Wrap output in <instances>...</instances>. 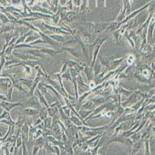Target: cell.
I'll use <instances>...</instances> for the list:
<instances>
[{
	"mask_svg": "<svg viewBox=\"0 0 155 155\" xmlns=\"http://www.w3.org/2000/svg\"><path fill=\"white\" fill-rule=\"evenodd\" d=\"M96 107L94 105V103L91 101H84L80 107L79 109H83V110H90V109H94Z\"/></svg>",
	"mask_w": 155,
	"mask_h": 155,
	"instance_id": "26",
	"label": "cell"
},
{
	"mask_svg": "<svg viewBox=\"0 0 155 155\" xmlns=\"http://www.w3.org/2000/svg\"><path fill=\"white\" fill-rule=\"evenodd\" d=\"M44 148L46 149V151H47L48 153H53V154H55V149H54L53 145H52L51 143H49L47 140H46L45 144H44Z\"/></svg>",
	"mask_w": 155,
	"mask_h": 155,
	"instance_id": "39",
	"label": "cell"
},
{
	"mask_svg": "<svg viewBox=\"0 0 155 155\" xmlns=\"http://www.w3.org/2000/svg\"><path fill=\"white\" fill-rule=\"evenodd\" d=\"M140 90H135V91H133L131 94V96L130 97H128L126 98V101H121V103H120V105L123 107V108H127V107H131V106H132L133 104H135L137 101H138V97L140 96Z\"/></svg>",
	"mask_w": 155,
	"mask_h": 155,
	"instance_id": "5",
	"label": "cell"
},
{
	"mask_svg": "<svg viewBox=\"0 0 155 155\" xmlns=\"http://www.w3.org/2000/svg\"><path fill=\"white\" fill-rule=\"evenodd\" d=\"M46 140L49 143H51L52 145H58L59 146V143H60V140L56 139L53 135H48L46 137Z\"/></svg>",
	"mask_w": 155,
	"mask_h": 155,
	"instance_id": "37",
	"label": "cell"
},
{
	"mask_svg": "<svg viewBox=\"0 0 155 155\" xmlns=\"http://www.w3.org/2000/svg\"><path fill=\"white\" fill-rule=\"evenodd\" d=\"M42 26H43L45 29H46V30L47 31H48L49 33H51V34H57V35H64V36H68V35H71L69 32H68V31H66V30H64L63 29H61V27H60V26H52V25H50V24H48V23H46L45 21L42 23ZM50 35V34H49ZM72 36V35H71Z\"/></svg>",
	"mask_w": 155,
	"mask_h": 155,
	"instance_id": "3",
	"label": "cell"
},
{
	"mask_svg": "<svg viewBox=\"0 0 155 155\" xmlns=\"http://www.w3.org/2000/svg\"><path fill=\"white\" fill-rule=\"evenodd\" d=\"M41 122H42V120H41V119H39V118H37V120L34 121V123H33V125H34V126H37V125H38V124H40Z\"/></svg>",
	"mask_w": 155,
	"mask_h": 155,
	"instance_id": "59",
	"label": "cell"
},
{
	"mask_svg": "<svg viewBox=\"0 0 155 155\" xmlns=\"http://www.w3.org/2000/svg\"><path fill=\"white\" fill-rule=\"evenodd\" d=\"M140 136H142V134H140V131H139V132H134V133H132V134L130 136V139L131 140L132 143H135V142H137V140H139L140 139Z\"/></svg>",
	"mask_w": 155,
	"mask_h": 155,
	"instance_id": "43",
	"label": "cell"
},
{
	"mask_svg": "<svg viewBox=\"0 0 155 155\" xmlns=\"http://www.w3.org/2000/svg\"><path fill=\"white\" fill-rule=\"evenodd\" d=\"M45 142H46V138L43 137V136H40V137H38V138H37V139L34 140V143L37 144V145H38L41 150H42V148L44 147Z\"/></svg>",
	"mask_w": 155,
	"mask_h": 155,
	"instance_id": "31",
	"label": "cell"
},
{
	"mask_svg": "<svg viewBox=\"0 0 155 155\" xmlns=\"http://www.w3.org/2000/svg\"><path fill=\"white\" fill-rule=\"evenodd\" d=\"M69 120L71 121V123H73L74 125L79 126V127L81 126V125H83L81 120H80L79 117H77L76 115H73V114H70V116H69Z\"/></svg>",
	"mask_w": 155,
	"mask_h": 155,
	"instance_id": "30",
	"label": "cell"
},
{
	"mask_svg": "<svg viewBox=\"0 0 155 155\" xmlns=\"http://www.w3.org/2000/svg\"><path fill=\"white\" fill-rule=\"evenodd\" d=\"M22 149H23V151H22V154H29V151H27L26 148V143H22Z\"/></svg>",
	"mask_w": 155,
	"mask_h": 155,
	"instance_id": "54",
	"label": "cell"
},
{
	"mask_svg": "<svg viewBox=\"0 0 155 155\" xmlns=\"http://www.w3.org/2000/svg\"><path fill=\"white\" fill-rule=\"evenodd\" d=\"M155 18L154 16L151 18V21L148 25V27H147V41H149L150 39L153 40V30H154V26H155Z\"/></svg>",
	"mask_w": 155,
	"mask_h": 155,
	"instance_id": "18",
	"label": "cell"
},
{
	"mask_svg": "<svg viewBox=\"0 0 155 155\" xmlns=\"http://www.w3.org/2000/svg\"><path fill=\"white\" fill-rule=\"evenodd\" d=\"M47 111H48V116L52 118L59 112V106H57V107H48L47 109Z\"/></svg>",
	"mask_w": 155,
	"mask_h": 155,
	"instance_id": "33",
	"label": "cell"
},
{
	"mask_svg": "<svg viewBox=\"0 0 155 155\" xmlns=\"http://www.w3.org/2000/svg\"><path fill=\"white\" fill-rule=\"evenodd\" d=\"M34 94H36V96L38 98V101H39V102H40V104H41L42 107H45L46 109H48L49 107V103L47 101V100H46V98L44 97L43 93H42L38 89H36L35 90Z\"/></svg>",
	"mask_w": 155,
	"mask_h": 155,
	"instance_id": "15",
	"label": "cell"
},
{
	"mask_svg": "<svg viewBox=\"0 0 155 155\" xmlns=\"http://www.w3.org/2000/svg\"><path fill=\"white\" fill-rule=\"evenodd\" d=\"M67 2H68V0H59L60 7H65V6H66V4H67Z\"/></svg>",
	"mask_w": 155,
	"mask_h": 155,
	"instance_id": "57",
	"label": "cell"
},
{
	"mask_svg": "<svg viewBox=\"0 0 155 155\" xmlns=\"http://www.w3.org/2000/svg\"><path fill=\"white\" fill-rule=\"evenodd\" d=\"M39 150H41V149L39 148V146L34 143V144H33V151H32V153H31V154H34V155H35V154L38 153Z\"/></svg>",
	"mask_w": 155,
	"mask_h": 155,
	"instance_id": "51",
	"label": "cell"
},
{
	"mask_svg": "<svg viewBox=\"0 0 155 155\" xmlns=\"http://www.w3.org/2000/svg\"><path fill=\"white\" fill-rule=\"evenodd\" d=\"M25 1H26V6L29 7V8L32 7L34 5H36V0H25Z\"/></svg>",
	"mask_w": 155,
	"mask_h": 155,
	"instance_id": "50",
	"label": "cell"
},
{
	"mask_svg": "<svg viewBox=\"0 0 155 155\" xmlns=\"http://www.w3.org/2000/svg\"><path fill=\"white\" fill-rule=\"evenodd\" d=\"M61 79H65V80H70V81L72 80V77H71V75H70V73H69L68 68L66 70L64 73L61 74Z\"/></svg>",
	"mask_w": 155,
	"mask_h": 155,
	"instance_id": "42",
	"label": "cell"
},
{
	"mask_svg": "<svg viewBox=\"0 0 155 155\" xmlns=\"http://www.w3.org/2000/svg\"><path fill=\"white\" fill-rule=\"evenodd\" d=\"M47 1V0H36V2H44Z\"/></svg>",
	"mask_w": 155,
	"mask_h": 155,
	"instance_id": "60",
	"label": "cell"
},
{
	"mask_svg": "<svg viewBox=\"0 0 155 155\" xmlns=\"http://www.w3.org/2000/svg\"><path fill=\"white\" fill-rule=\"evenodd\" d=\"M20 136L22 137L23 142L26 143V144L29 143V125L27 124L26 122H24V124L21 127Z\"/></svg>",
	"mask_w": 155,
	"mask_h": 155,
	"instance_id": "12",
	"label": "cell"
},
{
	"mask_svg": "<svg viewBox=\"0 0 155 155\" xmlns=\"http://www.w3.org/2000/svg\"><path fill=\"white\" fill-rule=\"evenodd\" d=\"M48 116V111H47V109L45 107L42 108L40 110H39V113H38V118L42 120V121H43Z\"/></svg>",
	"mask_w": 155,
	"mask_h": 155,
	"instance_id": "38",
	"label": "cell"
},
{
	"mask_svg": "<svg viewBox=\"0 0 155 155\" xmlns=\"http://www.w3.org/2000/svg\"><path fill=\"white\" fill-rule=\"evenodd\" d=\"M25 106L26 107H29V108H34V109H37L38 110H40L42 108H43L41 106V104H40V102L38 101V98H37V96L35 94L33 96L29 97V100L26 101Z\"/></svg>",
	"mask_w": 155,
	"mask_h": 155,
	"instance_id": "7",
	"label": "cell"
},
{
	"mask_svg": "<svg viewBox=\"0 0 155 155\" xmlns=\"http://www.w3.org/2000/svg\"><path fill=\"white\" fill-rule=\"evenodd\" d=\"M25 52H26V53H29V54L34 56V57H36V58L42 59V58L45 57V55L43 53H41L40 50L39 49H37V48H29L27 50H25Z\"/></svg>",
	"mask_w": 155,
	"mask_h": 155,
	"instance_id": "25",
	"label": "cell"
},
{
	"mask_svg": "<svg viewBox=\"0 0 155 155\" xmlns=\"http://www.w3.org/2000/svg\"><path fill=\"white\" fill-rule=\"evenodd\" d=\"M144 140V146H145V151L144 154L149 155L151 154V150H150V139H143Z\"/></svg>",
	"mask_w": 155,
	"mask_h": 155,
	"instance_id": "41",
	"label": "cell"
},
{
	"mask_svg": "<svg viewBox=\"0 0 155 155\" xmlns=\"http://www.w3.org/2000/svg\"><path fill=\"white\" fill-rule=\"evenodd\" d=\"M68 69V66H67V64L64 62V64H63V66H62V68H61V70H60V74H62V73H64L65 71H66V70Z\"/></svg>",
	"mask_w": 155,
	"mask_h": 155,
	"instance_id": "56",
	"label": "cell"
},
{
	"mask_svg": "<svg viewBox=\"0 0 155 155\" xmlns=\"http://www.w3.org/2000/svg\"><path fill=\"white\" fill-rule=\"evenodd\" d=\"M22 113L25 116H30V117H38V113H39V110L34 108H29V107H26L23 109Z\"/></svg>",
	"mask_w": 155,
	"mask_h": 155,
	"instance_id": "19",
	"label": "cell"
},
{
	"mask_svg": "<svg viewBox=\"0 0 155 155\" xmlns=\"http://www.w3.org/2000/svg\"><path fill=\"white\" fill-rule=\"evenodd\" d=\"M39 50H40L41 53H43L44 55L46 54V55L51 56V57H55V56H57L58 54L63 52L62 50H55V49L49 48H41Z\"/></svg>",
	"mask_w": 155,
	"mask_h": 155,
	"instance_id": "20",
	"label": "cell"
},
{
	"mask_svg": "<svg viewBox=\"0 0 155 155\" xmlns=\"http://www.w3.org/2000/svg\"><path fill=\"white\" fill-rule=\"evenodd\" d=\"M42 134H43V130L37 129V131H36V133H35V135H34V140L37 139V138H38V137H40V136H42Z\"/></svg>",
	"mask_w": 155,
	"mask_h": 155,
	"instance_id": "52",
	"label": "cell"
},
{
	"mask_svg": "<svg viewBox=\"0 0 155 155\" xmlns=\"http://www.w3.org/2000/svg\"><path fill=\"white\" fill-rule=\"evenodd\" d=\"M87 7L89 11H91L93 8L96 7V0H87Z\"/></svg>",
	"mask_w": 155,
	"mask_h": 155,
	"instance_id": "45",
	"label": "cell"
},
{
	"mask_svg": "<svg viewBox=\"0 0 155 155\" xmlns=\"http://www.w3.org/2000/svg\"><path fill=\"white\" fill-rule=\"evenodd\" d=\"M109 125H104L102 127H94L93 128V127H90L89 125H81L79 127V131L84 136L91 138L98 134L102 133L104 131H107L109 129Z\"/></svg>",
	"mask_w": 155,
	"mask_h": 155,
	"instance_id": "1",
	"label": "cell"
},
{
	"mask_svg": "<svg viewBox=\"0 0 155 155\" xmlns=\"http://www.w3.org/2000/svg\"><path fill=\"white\" fill-rule=\"evenodd\" d=\"M51 124H52V118L49 116H48L42 121V125L44 126V129H51Z\"/></svg>",
	"mask_w": 155,
	"mask_h": 155,
	"instance_id": "36",
	"label": "cell"
},
{
	"mask_svg": "<svg viewBox=\"0 0 155 155\" xmlns=\"http://www.w3.org/2000/svg\"><path fill=\"white\" fill-rule=\"evenodd\" d=\"M72 4H73L74 7L79 8L82 4V0H72Z\"/></svg>",
	"mask_w": 155,
	"mask_h": 155,
	"instance_id": "49",
	"label": "cell"
},
{
	"mask_svg": "<svg viewBox=\"0 0 155 155\" xmlns=\"http://www.w3.org/2000/svg\"><path fill=\"white\" fill-rule=\"evenodd\" d=\"M90 101L94 103L95 107H98V106H100V105L109 101L108 98L106 97H103V96H94Z\"/></svg>",
	"mask_w": 155,
	"mask_h": 155,
	"instance_id": "21",
	"label": "cell"
},
{
	"mask_svg": "<svg viewBox=\"0 0 155 155\" xmlns=\"http://www.w3.org/2000/svg\"><path fill=\"white\" fill-rule=\"evenodd\" d=\"M0 101H8V100H7V98L4 94L0 93Z\"/></svg>",
	"mask_w": 155,
	"mask_h": 155,
	"instance_id": "58",
	"label": "cell"
},
{
	"mask_svg": "<svg viewBox=\"0 0 155 155\" xmlns=\"http://www.w3.org/2000/svg\"><path fill=\"white\" fill-rule=\"evenodd\" d=\"M81 65L83 66V72L85 73L86 77H87V80H88V85L90 81H92L94 79V73H93V69L91 68H90L89 66H87L85 63H81Z\"/></svg>",
	"mask_w": 155,
	"mask_h": 155,
	"instance_id": "14",
	"label": "cell"
},
{
	"mask_svg": "<svg viewBox=\"0 0 155 155\" xmlns=\"http://www.w3.org/2000/svg\"><path fill=\"white\" fill-rule=\"evenodd\" d=\"M121 143V144H124L125 146H128V147H131L132 145V142H131V140L130 138H126V137H123L120 133L117 134L116 136L114 137H112L111 140H108L106 145L109 144V143Z\"/></svg>",
	"mask_w": 155,
	"mask_h": 155,
	"instance_id": "4",
	"label": "cell"
},
{
	"mask_svg": "<svg viewBox=\"0 0 155 155\" xmlns=\"http://www.w3.org/2000/svg\"><path fill=\"white\" fill-rule=\"evenodd\" d=\"M62 51H66L68 52L70 55L72 56L73 58L77 59L78 60H81V52L79 51L76 48H71V47H63Z\"/></svg>",
	"mask_w": 155,
	"mask_h": 155,
	"instance_id": "13",
	"label": "cell"
},
{
	"mask_svg": "<svg viewBox=\"0 0 155 155\" xmlns=\"http://www.w3.org/2000/svg\"><path fill=\"white\" fill-rule=\"evenodd\" d=\"M54 149H55V154H57V155H60V149L58 145H53Z\"/></svg>",
	"mask_w": 155,
	"mask_h": 155,
	"instance_id": "55",
	"label": "cell"
},
{
	"mask_svg": "<svg viewBox=\"0 0 155 155\" xmlns=\"http://www.w3.org/2000/svg\"><path fill=\"white\" fill-rule=\"evenodd\" d=\"M0 6L3 7L4 8L10 6V0H0Z\"/></svg>",
	"mask_w": 155,
	"mask_h": 155,
	"instance_id": "48",
	"label": "cell"
},
{
	"mask_svg": "<svg viewBox=\"0 0 155 155\" xmlns=\"http://www.w3.org/2000/svg\"><path fill=\"white\" fill-rule=\"evenodd\" d=\"M15 30V25L12 23H7V24H3L0 26V34L3 33H8Z\"/></svg>",
	"mask_w": 155,
	"mask_h": 155,
	"instance_id": "22",
	"label": "cell"
},
{
	"mask_svg": "<svg viewBox=\"0 0 155 155\" xmlns=\"http://www.w3.org/2000/svg\"><path fill=\"white\" fill-rule=\"evenodd\" d=\"M101 68H102V65L100 63V61H98L96 65L93 66V73H94V77L98 76V74H100L101 72Z\"/></svg>",
	"mask_w": 155,
	"mask_h": 155,
	"instance_id": "35",
	"label": "cell"
},
{
	"mask_svg": "<svg viewBox=\"0 0 155 155\" xmlns=\"http://www.w3.org/2000/svg\"><path fill=\"white\" fill-rule=\"evenodd\" d=\"M76 80H77L78 86H79V88H80V87H81V88H88V89L90 90L88 83H86L85 80H83V78H82V76H81L80 74L78 75V77L76 78Z\"/></svg>",
	"mask_w": 155,
	"mask_h": 155,
	"instance_id": "29",
	"label": "cell"
},
{
	"mask_svg": "<svg viewBox=\"0 0 155 155\" xmlns=\"http://www.w3.org/2000/svg\"><path fill=\"white\" fill-rule=\"evenodd\" d=\"M143 139H140L139 140H137V142H135V143H132V145H131V153L130 154H135V153H137L139 151H140V149L142 148V146H143Z\"/></svg>",
	"mask_w": 155,
	"mask_h": 155,
	"instance_id": "23",
	"label": "cell"
},
{
	"mask_svg": "<svg viewBox=\"0 0 155 155\" xmlns=\"http://www.w3.org/2000/svg\"><path fill=\"white\" fill-rule=\"evenodd\" d=\"M39 6L42 7H45V8H47V9H49V5H48V3L47 1L40 2V5H39Z\"/></svg>",
	"mask_w": 155,
	"mask_h": 155,
	"instance_id": "53",
	"label": "cell"
},
{
	"mask_svg": "<svg viewBox=\"0 0 155 155\" xmlns=\"http://www.w3.org/2000/svg\"><path fill=\"white\" fill-rule=\"evenodd\" d=\"M31 11L33 12H39V13H42V14H48V15H53V13L49 10V9H47L45 7H40L39 5H34L32 7H30Z\"/></svg>",
	"mask_w": 155,
	"mask_h": 155,
	"instance_id": "24",
	"label": "cell"
},
{
	"mask_svg": "<svg viewBox=\"0 0 155 155\" xmlns=\"http://www.w3.org/2000/svg\"><path fill=\"white\" fill-rule=\"evenodd\" d=\"M13 50H14V45L8 46V47L6 48V50H5V56H11Z\"/></svg>",
	"mask_w": 155,
	"mask_h": 155,
	"instance_id": "46",
	"label": "cell"
},
{
	"mask_svg": "<svg viewBox=\"0 0 155 155\" xmlns=\"http://www.w3.org/2000/svg\"><path fill=\"white\" fill-rule=\"evenodd\" d=\"M12 55L15 57L16 59L19 60L20 61H26V60H38L37 58L34 57V56L29 54V53H26V52H13Z\"/></svg>",
	"mask_w": 155,
	"mask_h": 155,
	"instance_id": "6",
	"label": "cell"
},
{
	"mask_svg": "<svg viewBox=\"0 0 155 155\" xmlns=\"http://www.w3.org/2000/svg\"><path fill=\"white\" fill-rule=\"evenodd\" d=\"M18 82L21 84V85H24L26 86L29 90H30L33 86V79H23V78H20V79H18Z\"/></svg>",
	"mask_w": 155,
	"mask_h": 155,
	"instance_id": "27",
	"label": "cell"
},
{
	"mask_svg": "<svg viewBox=\"0 0 155 155\" xmlns=\"http://www.w3.org/2000/svg\"><path fill=\"white\" fill-rule=\"evenodd\" d=\"M110 22H107V23H101V22H85L83 23V25L86 27L90 30L91 33L97 35V34H101V32H103L108 26L109 25Z\"/></svg>",
	"mask_w": 155,
	"mask_h": 155,
	"instance_id": "2",
	"label": "cell"
},
{
	"mask_svg": "<svg viewBox=\"0 0 155 155\" xmlns=\"http://www.w3.org/2000/svg\"><path fill=\"white\" fill-rule=\"evenodd\" d=\"M26 120V118H25V115L22 113V114H18V120H16V128H21L22 125L24 124Z\"/></svg>",
	"mask_w": 155,
	"mask_h": 155,
	"instance_id": "32",
	"label": "cell"
},
{
	"mask_svg": "<svg viewBox=\"0 0 155 155\" xmlns=\"http://www.w3.org/2000/svg\"><path fill=\"white\" fill-rule=\"evenodd\" d=\"M10 6H13V7H20V6H22L21 0H10Z\"/></svg>",
	"mask_w": 155,
	"mask_h": 155,
	"instance_id": "47",
	"label": "cell"
},
{
	"mask_svg": "<svg viewBox=\"0 0 155 155\" xmlns=\"http://www.w3.org/2000/svg\"><path fill=\"white\" fill-rule=\"evenodd\" d=\"M106 139H107V131H104L102 132V135H101V139H100V142H98V143L94 148L90 149V150L88 151H89V154H93V155L98 154V150H100L101 146L103 144V143L106 140Z\"/></svg>",
	"mask_w": 155,
	"mask_h": 155,
	"instance_id": "11",
	"label": "cell"
},
{
	"mask_svg": "<svg viewBox=\"0 0 155 155\" xmlns=\"http://www.w3.org/2000/svg\"><path fill=\"white\" fill-rule=\"evenodd\" d=\"M107 6L106 0H96V7L98 8H105Z\"/></svg>",
	"mask_w": 155,
	"mask_h": 155,
	"instance_id": "44",
	"label": "cell"
},
{
	"mask_svg": "<svg viewBox=\"0 0 155 155\" xmlns=\"http://www.w3.org/2000/svg\"><path fill=\"white\" fill-rule=\"evenodd\" d=\"M81 40L87 45H91L94 43V41L96 40V35L91 33V32H88V31H83L81 33Z\"/></svg>",
	"mask_w": 155,
	"mask_h": 155,
	"instance_id": "8",
	"label": "cell"
},
{
	"mask_svg": "<svg viewBox=\"0 0 155 155\" xmlns=\"http://www.w3.org/2000/svg\"><path fill=\"white\" fill-rule=\"evenodd\" d=\"M118 92H119V94H120V96H124V97L128 98V97L131 96V94L133 91H131V90H127V89L121 87L120 85H119V86H118Z\"/></svg>",
	"mask_w": 155,
	"mask_h": 155,
	"instance_id": "28",
	"label": "cell"
},
{
	"mask_svg": "<svg viewBox=\"0 0 155 155\" xmlns=\"http://www.w3.org/2000/svg\"><path fill=\"white\" fill-rule=\"evenodd\" d=\"M123 36L125 37V38L128 40V42L130 43V45H131V47L132 48H135V43H134V41L130 37V36H129V33H128V30H125L124 31V33H123Z\"/></svg>",
	"mask_w": 155,
	"mask_h": 155,
	"instance_id": "40",
	"label": "cell"
},
{
	"mask_svg": "<svg viewBox=\"0 0 155 155\" xmlns=\"http://www.w3.org/2000/svg\"><path fill=\"white\" fill-rule=\"evenodd\" d=\"M19 106H24V104L22 102H9L8 101H0V107L8 112H10L13 108Z\"/></svg>",
	"mask_w": 155,
	"mask_h": 155,
	"instance_id": "9",
	"label": "cell"
},
{
	"mask_svg": "<svg viewBox=\"0 0 155 155\" xmlns=\"http://www.w3.org/2000/svg\"><path fill=\"white\" fill-rule=\"evenodd\" d=\"M12 85H13L12 80L9 78L7 77L0 78V89L2 90L3 92H7Z\"/></svg>",
	"mask_w": 155,
	"mask_h": 155,
	"instance_id": "10",
	"label": "cell"
},
{
	"mask_svg": "<svg viewBox=\"0 0 155 155\" xmlns=\"http://www.w3.org/2000/svg\"><path fill=\"white\" fill-rule=\"evenodd\" d=\"M125 58H119V59H113V58H109V70H113L119 68L124 61Z\"/></svg>",
	"mask_w": 155,
	"mask_h": 155,
	"instance_id": "16",
	"label": "cell"
},
{
	"mask_svg": "<svg viewBox=\"0 0 155 155\" xmlns=\"http://www.w3.org/2000/svg\"><path fill=\"white\" fill-rule=\"evenodd\" d=\"M136 60H137V58L135 57V56L132 55V54H131V55H129L128 57L125 59L126 64L128 65V66H133L134 63H135V61H136Z\"/></svg>",
	"mask_w": 155,
	"mask_h": 155,
	"instance_id": "34",
	"label": "cell"
},
{
	"mask_svg": "<svg viewBox=\"0 0 155 155\" xmlns=\"http://www.w3.org/2000/svg\"><path fill=\"white\" fill-rule=\"evenodd\" d=\"M78 43L79 44V46H80V48H81V53H82V55H83V57H84V59H86V60H89V57H90V53H89V51H90V48H89V45H87V44H85L84 43V42L80 39V38H79L78 37Z\"/></svg>",
	"mask_w": 155,
	"mask_h": 155,
	"instance_id": "17",
	"label": "cell"
}]
</instances>
